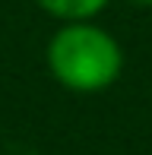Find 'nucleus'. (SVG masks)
<instances>
[{
	"label": "nucleus",
	"mask_w": 152,
	"mask_h": 155,
	"mask_svg": "<svg viewBox=\"0 0 152 155\" xmlns=\"http://www.w3.org/2000/svg\"><path fill=\"white\" fill-rule=\"evenodd\" d=\"M35 3L57 22H79V19H95L111 0H35Z\"/></svg>",
	"instance_id": "nucleus-2"
},
{
	"label": "nucleus",
	"mask_w": 152,
	"mask_h": 155,
	"mask_svg": "<svg viewBox=\"0 0 152 155\" xmlns=\"http://www.w3.org/2000/svg\"><path fill=\"white\" fill-rule=\"evenodd\" d=\"M130 3H133V6H149V10H152V0H130Z\"/></svg>",
	"instance_id": "nucleus-3"
},
{
	"label": "nucleus",
	"mask_w": 152,
	"mask_h": 155,
	"mask_svg": "<svg viewBox=\"0 0 152 155\" xmlns=\"http://www.w3.org/2000/svg\"><path fill=\"white\" fill-rule=\"evenodd\" d=\"M45 60L54 82L76 95L105 92L124 73L121 41L95 19L60 22L45 48Z\"/></svg>",
	"instance_id": "nucleus-1"
}]
</instances>
